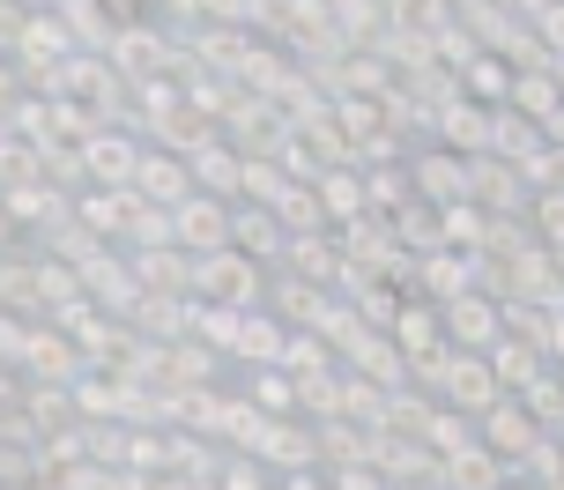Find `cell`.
Here are the masks:
<instances>
[{
    "label": "cell",
    "instance_id": "obj_1",
    "mask_svg": "<svg viewBox=\"0 0 564 490\" xmlns=\"http://www.w3.org/2000/svg\"><path fill=\"white\" fill-rule=\"evenodd\" d=\"M423 379H431V394H438L453 416H468V424H482V416H498V409L512 402L498 364H490V357H468V349H446Z\"/></svg>",
    "mask_w": 564,
    "mask_h": 490
},
{
    "label": "cell",
    "instance_id": "obj_2",
    "mask_svg": "<svg viewBox=\"0 0 564 490\" xmlns=\"http://www.w3.org/2000/svg\"><path fill=\"white\" fill-rule=\"evenodd\" d=\"M446 313V342L453 349H468V357H498L512 335V319H506V297L498 290H476V297H460V305H438Z\"/></svg>",
    "mask_w": 564,
    "mask_h": 490
},
{
    "label": "cell",
    "instance_id": "obj_3",
    "mask_svg": "<svg viewBox=\"0 0 564 490\" xmlns=\"http://www.w3.org/2000/svg\"><path fill=\"white\" fill-rule=\"evenodd\" d=\"M387 335H394V349H401V364H409V372H431V364H438V357H446V313H438V305H431V297H401V313L387 319Z\"/></svg>",
    "mask_w": 564,
    "mask_h": 490
},
{
    "label": "cell",
    "instance_id": "obj_4",
    "mask_svg": "<svg viewBox=\"0 0 564 490\" xmlns=\"http://www.w3.org/2000/svg\"><path fill=\"white\" fill-rule=\"evenodd\" d=\"M171 224H178V253H194V260H216L238 246V202H216V194H194Z\"/></svg>",
    "mask_w": 564,
    "mask_h": 490
},
{
    "label": "cell",
    "instance_id": "obj_5",
    "mask_svg": "<svg viewBox=\"0 0 564 490\" xmlns=\"http://www.w3.org/2000/svg\"><path fill=\"white\" fill-rule=\"evenodd\" d=\"M542 438H550V432H542V424H535V416H528L520 402H506L498 416H482V454H498V461H512V468L535 461Z\"/></svg>",
    "mask_w": 564,
    "mask_h": 490
},
{
    "label": "cell",
    "instance_id": "obj_6",
    "mask_svg": "<svg viewBox=\"0 0 564 490\" xmlns=\"http://www.w3.org/2000/svg\"><path fill=\"white\" fill-rule=\"evenodd\" d=\"M134 194H105V186H83L75 194V224H83L97 246H127V224H134Z\"/></svg>",
    "mask_w": 564,
    "mask_h": 490
},
{
    "label": "cell",
    "instance_id": "obj_7",
    "mask_svg": "<svg viewBox=\"0 0 564 490\" xmlns=\"http://www.w3.org/2000/svg\"><path fill=\"white\" fill-rule=\"evenodd\" d=\"M528 231H535L542 253H564V186H557V194H535V208H528Z\"/></svg>",
    "mask_w": 564,
    "mask_h": 490
},
{
    "label": "cell",
    "instance_id": "obj_8",
    "mask_svg": "<svg viewBox=\"0 0 564 490\" xmlns=\"http://www.w3.org/2000/svg\"><path fill=\"white\" fill-rule=\"evenodd\" d=\"M216 490H268V483H260V461L230 454V461H224V476H216Z\"/></svg>",
    "mask_w": 564,
    "mask_h": 490
},
{
    "label": "cell",
    "instance_id": "obj_9",
    "mask_svg": "<svg viewBox=\"0 0 564 490\" xmlns=\"http://www.w3.org/2000/svg\"><path fill=\"white\" fill-rule=\"evenodd\" d=\"M550 364H557V372H564V305H557V313H550Z\"/></svg>",
    "mask_w": 564,
    "mask_h": 490
},
{
    "label": "cell",
    "instance_id": "obj_10",
    "mask_svg": "<svg viewBox=\"0 0 564 490\" xmlns=\"http://www.w3.org/2000/svg\"><path fill=\"white\" fill-rule=\"evenodd\" d=\"M557 283H564V253H557Z\"/></svg>",
    "mask_w": 564,
    "mask_h": 490
},
{
    "label": "cell",
    "instance_id": "obj_11",
    "mask_svg": "<svg viewBox=\"0 0 564 490\" xmlns=\"http://www.w3.org/2000/svg\"><path fill=\"white\" fill-rule=\"evenodd\" d=\"M506 490H528V483H506Z\"/></svg>",
    "mask_w": 564,
    "mask_h": 490
}]
</instances>
